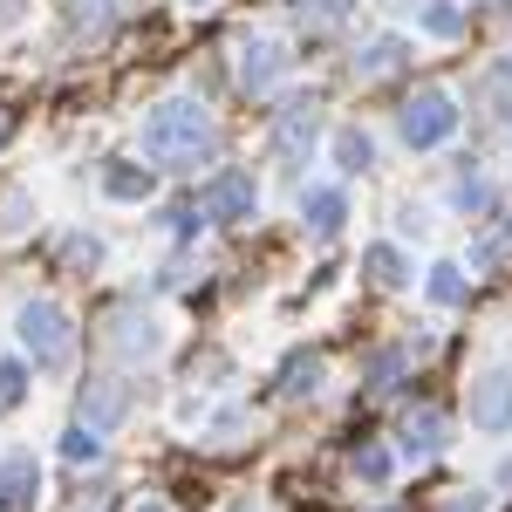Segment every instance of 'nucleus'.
Here are the masks:
<instances>
[{
  "mask_svg": "<svg viewBox=\"0 0 512 512\" xmlns=\"http://www.w3.org/2000/svg\"><path fill=\"white\" fill-rule=\"evenodd\" d=\"M205 144H212V117L192 96H171V103H158L144 117V151L151 158H198Z\"/></svg>",
  "mask_w": 512,
  "mask_h": 512,
  "instance_id": "f257e3e1",
  "label": "nucleus"
},
{
  "mask_svg": "<svg viewBox=\"0 0 512 512\" xmlns=\"http://www.w3.org/2000/svg\"><path fill=\"white\" fill-rule=\"evenodd\" d=\"M21 349L35 355V369H62L76 355V335H69V315L55 301H28L21 308Z\"/></svg>",
  "mask_w": 512,
  "mask_h": 512,
  "instance_id": "f03ea898",
  "label": "nucleus"
},
{
  "mask_svg": "<svg viewBox=\"0 0 512 512\" xmlns=\"http://www.w3.org/2000/svg\"><path fill=\"white\" fill-rule=\"evenodd\" d=\"M458 130V103L444 96V89H417L410 103H403V144L410 151H431Z\"/></svg>",
  "mask_w": 512,
  "mask_h": 512,
  "instance_id": "7ed1b4c3",
  "label": "nucleus"
},
{
  "mask_svg": "<svg viewBox=\"0 0 512 512\" xmlns=\"http://www.w3.org/2000/svg\"><path fill=\"white\" fill-rule=\"evenodd\" d=\"M198 212H205V219H253V212H260L253 171H219V178L198 192Z\"/></svg>",
  "mask_w": 512,
  "mask_h": 512,
  "instance_id": "20e7f679",
  "label": "nucleus"
},
{
  "mask_svg": "<svg viewBox=\"0 0 512 512\" xmlns=\"http://www.w3.org/2000/svg\"><path fill=\"white\" fill-rule=\"evenodd\" d=\"M472 424L478 431H512V369H485L472 383Z\"/></svg>",
  "mask_w": 512,
  "mask_h": 512,
  "instance_id": "39448f33",
  "label": "nucleus"
},
{
  "mask_svg": "<svg viewBox=\"0 0 512 512\" xmlns=\"http://www.w3.org/2000/svg\"><path fill=\"white\" fill-rule=\"evenodd\" d=\"M280 76H287V55H280V41H246V48H239V82H246L253 96L280 89Z\"/></svg>",
  "mask_w": 512,
  "mask_h": 512,
  "instance_id": "423d86ee",
  "label": "nucleus"
},
{
  "mask_svg": "<svg viewBox=\"0 0 512 512\" xmlns=\"http://www.w3.org/2000/svg\"><path fill=\"white\" fill-rule=\"evenodd\" d=\"M123 410H130V383H117V376H103V383L82 390V424L89 431H117Z\"/></svg>",
  "mask_w": 512,
  "mask_h": 512,
  "instance_id": "0eeeda50",
  "label": "nucleus"
},
{
  "mask_svg": "<svg viewBox=\"0 0 512 512\" xmlns=\"http://www.w3.org/2000/svg\"><path fill=\"white\" fill-rule=\"evenodd\" d=\"M158 342H164V335H158V321H151V315H137V308H123V315L110 321V349H117L123 362H137V355H158Z\"/></svg>",
  "mask_w": 512,
  "mask_h": 512,
  "instance_id": "6e6552de",
  "label": "nucleus"
},
{
  "mask_svg": "<svg viewBox=\"0 0 512 512\" xmlns=\"http://www.w3.org/2000/svg\"><path fill=\"white\" fill-rule=\"evenodd\" d=\"M301 219H308V233H315V239H335V233H342V219H349V198L335 192V185H315V192H301Z\"/></svg>",
  "mask_w": 512,
  "mask_h": 512,
  "instance_id": "1a4fd4ad",
  "label": "nucleus"
},
{
  "mask_svg": "<svg viewBox=\"0 0 512 512\" xmlns=\"http://www.w3.org/2000/svg\"><path fill=\"white\" fill-rule=\"evenodd\" d=\"M315 130H321L315 103H294V110H280V123H274V151H280V158H301V151L315 144Z\"/></svg>",
  "mask_w": 512,
  "mask_h": 512,
  "instance_id": "9d476101",
  "label": "nucleus"
},
{
  "mask_svg": "<svg viewBox=\"0 0 512 512\" xmlns=\"http://www.w3.org/2000/svg\"><path fill=\"white\" fill-rule=\"evenodd\" d=\"M437 451H444V417L424 403V410H410V417H403V458H417V465H424V458H437Z\"/></svg>",
  "mask_w": 512,
  "mask_h": 512,
  "instance_id": "9b49d317",
  "label": "nucleus"
},
{
  "mask_svg": "<svg viewBox=\"0 0 512 512\" xmlns=\"http://www.w3.org/2000/svg\"><path fill=\"white\" fill-rule=\"evenodd\" d=\"M35 458H7L0 465V506H35Z\"/></svg>",
  "mask_w": 512,
  "mask_h": 512,
  "instance_id": "f8f14e48",
  "label": "nucleus"
},
{
  "mask_svg": "<svg viewBox=\"0 0 512 512\" xmlns=\"http://www.w3.org/2000/svg\"><path fill=\"white\" fill-rule=\"evenodd\" d=\"M103 192H110V198H130V205H137V198L158 192V178H151L144 164H110V171H103Z\"/></svg>",
  "mask_w": 512,
  "mask_h": 512,
  "instance_id": "ddd939ff",
  "label": "nucleus"
},
{
  "mask_svg": "<svg viewBox=\"0 0 512 512\" xmlns=\"http://www.w3.org/2000/svg\"><path fill=\"white\" fill-rule=\"evenodd\" d=\"M280 390L287 396H315L321 390V355H294V362L280 369Z\"/></svg>",
  "mask_w": 512,
  "mask_h": 512,
  "instance_id": "4468645a",
  "label": "nucleus"
},
{
  "mask_svg": "<svg viewBox=\"0 0 512 512\" xmlns=\"http://www.w3.org/2000/svg\"><path fill=\"white\" fill-rule=\"evenodd\" d=\"M362 267L383 280V287H403V280H410V260H403L396 246H369V253H362Z\"/></svg>",
  "mask_w": 512,
  "mask_h": 512,
  "instance_id": "2eb2a0df",
  "label": "nucleus"
},
{
  "mask_svg": "<svg viewBox=\"0 0 512 512\" xmlns=\"http://www.w3.org/2000/svg\"><path fill=\"white\" fill-rule=\"evenodd\" d=\"M369 158H376V151H369V137H362V130H335V164H342V171H369Z\"/></svg>",
  "mask_w": 512,
  "mask_h": 512,
  "instance_id": "dca6fc26",
  "label": "nucleus"
},
{
  "mask_svg": "<svg viewBox=\"0 0 512 512\" xmlns=\"http://www.w3.org/2000/svg\"><path fill=\"white\" fill-rule=\"evenodd\" d=\"M396 62H403V41H396V35H383V41H369V55H362L355 69H362V76L376 82V76H390Z\"/></svg>",
  "mask_w": 512,
  "mask_h": 512,
  "instance_id": "f3484780",
  "label": "nucleus"
},
{
  "mask_svg": "<svg viewBox=\"0 0 512 512\" xmlns=\"http://www.w3.org/2000/svg\"><path fill=\"white\" fill-rule=\"evenodd\" d=\"M62 458H69V465H96V458H103V431L76 424V431L62 437Z\"/></svg>",
  "mask_w": 512,
  "mask_h": 512,
  "instance_id": "a211bd4d",
  "label": "nucleus"
},
{
  "mask_svg": "<svg viewBox=\"0 0 512 512\" xmlns=\"http://www.w3.org/2000/svg\"><path fill=\"white\" fill-rule=\"evenodd\" d=\"M431 301L437 308H458L465 301V267H431Z\"/></svg>",
  "mask_w": 512,
  "mask_h": 512,
  "instance_id": "6ab92c4d",
  "label": "nucleus"
},
{
  "mask_svg": "<svg viewBox=\"0 0 512 512\" xmlns=\"http://www.w3.org/2000/svg\"><path fill=\"white\" fill-rule=\"evenodd\" d=\"M117 14H110V0H82L76 14H69V35H103Z\"/></svg>",
  "mask_w": 512,
  "mask_h": 512,
  "instance_id": "aec40b11",
  "label": "nucleus"
},
{
  "mask_svg": "<svg viewBox=\"0 0 512 512\" xmlns=\"http://www.w3.org/2000/svg\"><path fill=\"white\" fill-rule=\"evenodd\" d=\"M396 376H403V349H383V355H369V369H362V383H369V390H390Z\"/></svg>",
  "mask_w": 512,
  "mask_h": 512,
  "instance_id": "412c9836",
  "label": "nucleus"
},
{
  "mask_svg": "<svg viewBox=\"0 0 512 512\" xmlns=\"http://www.w3.org/2000/svg\"><path fill=\"white\" fill-rule=\"evenodd\" d=\"M28 212H35V198H28V192H7V198H0V233H7V239L28 233Z\"/></svg>",
  "mask_w": 512,
  "mask_h": 512,
  "instance_id": "4be33fe9",
  "label": "nucleus"
},
{
  "mask_svg": "<svg viewBox=\"0 0 512 512\" xmlns=\"http://www.w3.org/2000/svg\"><path fill=\"white\" fill-rule=\"evenodd\" d=\"M28 396V362H0V410H14Z\"/></svg>",
  "mask_w": 512,
  "mask_h": 512,
  "instance_id": "5701e85b",
  "label": "nucleus"
},
{
  "mask_svg": "<svg viewBox=\"0 0 512 512\" xmlns=\"http://www.w3.org/2000/svg\"><path fill=\"white\" fill-rule=\"evenodd\" d=\"M355 472L369 478V485H383V478H390V451H383V444H362V451H355Z\"/></svg>",
  "mask_w": 512,
  "mask_h": 512,
  "instance_id": "b1692460",
  "label": "nucleus"
},
{
  "mask_svg": "<svg viewBox=\"0 0 512 512\" xmlns=\"http://www.w3.org/2000/svg\"><path fill=\"white\" fill-rule=\"evenodd\" d=\"M294 7H301V21H308V28H328V21H342V14H349V0H294Z\"/></svg>",
  "mask_w": 512,
  "mask_h": 512,
  "instance_id": "393cba45",
  "label": "nucleus"
},
{
  "mask_svg": "<svg viewBox=\"0 0 512 512\" xmlns=\"http://www.w3.org/2000/svg\"><path fill=\"white\" fill-rule=\"evenodd\" d=\"M458 205L465 212H492V185L485 178H458Z\"/></svg>",
  "mask_w": 512,
  "mask_h": 512,
  "instance_id": "a878e982",
  "label": "nucleus"
},
{
  "mask_svg": "<svg viewBox=\"0 0 512 512\" xmlns=\"http://www.w3.org/2000/svg\"><path fill=\"white\" fill-rule=\"evenodd\" d=\"M62 253H69V267H96V260H103V239L76 233V239H69V246H62Z\"/></svg>",
  "mask_w": 512,
  "mask_h": 512,
  "instance_id": "bb28decb",
  "label": "nucleus"
},
{
  "mask_svg": "<svg viewBox=\"0 0 512 512\" xmlns=\"http://www.w3.org/2000/svg\"><path fill=\"white\" fill-rule=\"evenodd\" d=\"M458 21H465L458 7H431V14H424V28H431V35H458Z\"/></svg>",
  "mask_w": 512,
  "mask_h": 512,
  "instance_id": "cd10ccee",
  "label": "nucleus"
},
{
  "mask_svg": "<svg viewBox=\"0 0 512 512\" xmlns=\"http://www.w3.org/2000/svg\"><path fill=\"white\" fill-rule=\"evenodd\" d=\"M137 512H164V506H158V499H144V506H137Z\"/></svg>",
  "mask_w": 512,
  "mask_h": 512,
  "instance_id": "c85d7f7f",
  "label": "nucleus"
},
{
  "mask_svg": "<svg viewBox=\"0 0 512 512\" xmlns=\"http://www.w3.org/2000/svg\"><path fill=\"white\" fill-rule=\"evenodd\" d=\"M0 144H7V117H0Z\"/></svg>",
  "mask_w": 512,
  "mask_h": 512,
  "instance_id": "c756f323",
  "label": "nucleus"
},
{
  "mask_svg": "<svg viewBox=\"0 0 512 512\" xmlns=\"http://www.w3.org/2000/svg\"><path fill=\"white\" fill-rule=\"evenodd\" d=\"M192 7H219V0H192Z\"/></svg>",
  "mask_w": 512,
  "mask_h": 512,
  "instance_id": "7c9ffc66",
  "label": "nucleus"
},
{
  "mask_svg": "<svg viewBox=\"0 0 512 512\" xmlns=\"http://www.w3.org/2000/svg\"><path fill=\"white\" fill-rule=\"evenodd\" d=\"M233 512H260V506H233Z\"/></svg>",
  "mask_w": 512,
  "mask_h": 512,
  "instance_id": "2f4dec72",
  "label": "nucleus"
},
{
  "mask_svg": "<svg viewBox=\"0 0 512 512\" xmlns=\"http://www.w3.org/2000/svg\"><path fill=\"white\" fill-rule=\"evenodd\" d=\"M506 76H512V55H506Z\"/></svg>",
  "mask_w": 512,
  "mask_h": 512,
  "instance_id": "473e14b6",
  "label": "nucleus"
}]
</instances>
